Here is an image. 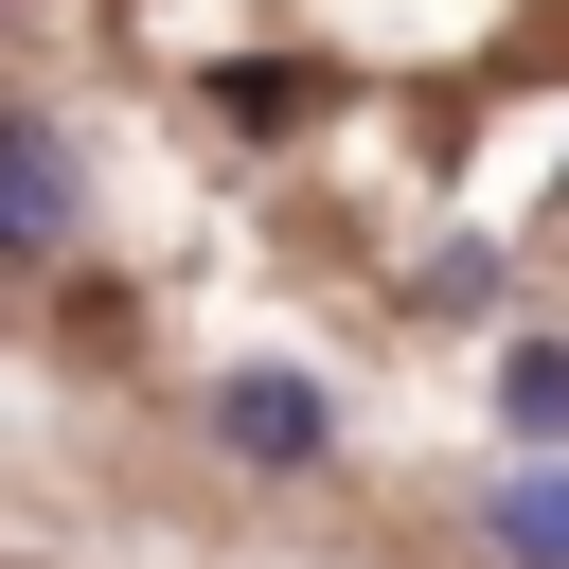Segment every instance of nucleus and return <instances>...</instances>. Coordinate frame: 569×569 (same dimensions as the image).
Masks as SVG:
<instances>
[{
	"instance_id": "7ed1b4c3",
	"label": "nucleus",
	"mask_w": 569,
	"mask_h": 569,
	"mask_svg": "<svg viewBox=\"0 0 569 569\" xmlns=\"http://www.w3.org/2000/svg\"><path fill=\"white\" fill-rule=\"evenodd\" d=\"M480 533H498L516 569H569V480H551V462H516V480L480 498Z\"/></svg>"
},
{
	"instance_id": "f03ea898",
	"label": "nucleus",
	"mask_w": 569,
	"mask_h": 569,
	"mask_svg": "<svg viewBox=\"0 0 569 569\" xmlns=\"http://www.w3.org/2000/svg\"><path fill=\"white\" fill-rule=\"evenodd\" d=\"M71 249V160L53 124H0V267H53Z\"/></svg>"
},
{
	"instance_id": "20e7f679",
	"label": "nucleus",
	"mask_w": 569,
	"mask_h": 569,
	"mask_svg": "<svg viewBox=\"0 0 569 569\" xmlns=\"http://www.w3.org/2000/svg\"><path fill=\"white\" fill-rule=\"evenodd\" d=\"M498 427H533V445L569 427V338H516L498 356Z\"/></svg>"
},
{
	"instance_id": "f257e3e1",
	"label": "nucleus",
	"mask_w": 569,
	"mask_h": 569,
	"mask_svg": "<svg viewBox=\"0 0 569 569\" xmlns=\"http://www.w3.org/2000/svg\"><path fill=\"white\" fill-rule=\"evenodd\" d=\"M213 445H231V462H320L338 409H320L302 373H213Z\"/></svg>"
},
{
	"instance_id": "39448f33",
	"label": "nucleus",
	"mask_w": 569,
	"mask_h": 569,
	"mask_svg": "<svg viewBox=\"0 0 569 569\" xmlns=\"http://www.w3.org/2000/svg\"><path fill=\"white\" fill-rule=\"evenodd\" d=\"M302 89H320V71H267V53H249V71H213V107H231V124H302Z\"/></svg>"
}]
</instances>
